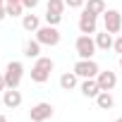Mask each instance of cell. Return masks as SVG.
Returning <instances> with one entry per match:
<instances>
[{
	"mask_svg": "<svg viewBox=\"0 0 122 122\" xmlns=\"http://www.w3.org/2000/svg\"><path fill=\"white\" fill-rule=\"evenodd\" d=\"M55 70V62L50 57H36V62H34V67H31V81H36V84H46L48 79H50V72Z\"/></svg>",
	"mask_w": 122,
	"mask_h": 122,
	"instance_id": "1",
	"label": "cell"
},
{
	"mask_svg": "<svg viewBox=\"0 0 122 122\" xmlns=\"http://www.w3.org/2000/svg\"><path fill=\"white\" fill-rule=\"evenodd\" d=\"M5 84H7V89H19V84H22V77H24V65L19 62V60H10L7 62V67H5Z\"/></svg>",
	"mask_w": 122,
	"mask_h": 122,
	"instance_id": "2",
	"label": "cell"
},
{
	"mask_svg": "<svg viewBox=\"0 0 122 122\" xmlns=\"http://www.w3.org/2000/svg\"><path fill=\"white\" fill-rule=\"evenodd\" d=\"M74 50H77V55L81 57V60H91L93 55H96V38H91L89 34H81L77 41H74Z\"/></svg>",
	"mask_w": 122,
	"mask_h": 122,
	"instance_id": "3",
	"label": "cell"
},
{
	"mask_svg": "<svg viewBox=\"0 0 122 122\" xmlns=\"http://www.w3.org/2000/svg\"><path fill=\"white\" fill-rule=\"evenodd\" d=\"M36 41H38L41 46H57V43H60V31H57V26L41 24V29L36 31Z\"/></svg>",
	"mask_w": 122,
	"mask_h": 122,
	"instance_id": "4",
	"label": "cell"
},
{
	"mask_svg": "<svg viewBox=\"0 0 122 122\" xmlns=\"http://www.w3.org/2000/svg\"><path fill=\"white\" fill-rule=\"evenodd\" d=\"M74 72H77V77H81V79H96L98 77V72H101V67L96 65V60L91 57V60H77V65H74Z\"/></svg>",
	"mask_w": 122,
	"mask_h": 122,
	"instance_id": "5",
	"label": "cell"
},
{
	"mask_svg": "<svg viewBox=\"0 0 122 122\" xmlns=\"http://www.w3.org/2000/svg\"><path fill=\"white\" fill-rule=\"evenodd\" d=\"M53 112H55V108L43 101V103H36V105L29 110V117H31V122H46V120L53 117Z\"/></svg>",
	"mask_w": 122,
	"mask_h": 122,
	"instance_id": "6",
	"label": "cell"
},
{
	"mask_svg": "<svg viewBox=\"0 0 122 122\" xmlns=\"http://www.w3.org/2000/svg\"><path fill=\"white\" fill-rule=\"evenodd\" d=\"M103 26L108 34H117L122 31V15L117 10H105L103 12Z\"/></svg>",
	"mask_w": 122,
	"mask_h": 122,
	"instance_id": "7",
	"label": "cell"
},
{
	"mask_svg": "<svg viewBox=\"0 0 122 122\" xmlns=\"http://www.w3.org/2000/svg\"><path fill=\"white\" fill-rule=\"evenodd\" d=\"M79 31L81 34H96L98 31V17L96 15H91L89 10H81V15H79Z\"/></svg>",
	"mask_w": 122,
	"mask_h": 122,
	"instance_id": "8",
	"label": "cell"
},
{
	"mask_svg": "<svg viewBox=\"0 0 122 122\" xmlns=\"http://www.w3.org/2000/svg\"><path fill=\"white\" fill-rule=\"evenodd\" d=\"M96 81H98L101 91H112V89L117 86V74H115V72H110V70H105V72H98Z\"/></svg>",
	"mask_w": 122,
	"mask_h": 122,
	"instance_id": "9",
	"label": "cell"
},
{
	"mask_svg": "<svg viewBox=\"0 0 122 122\" xmlns=\"http://www.w3.org/2000/svg\"><path fill=\"white\" fill-rule=\"evenodd\" d=\"M3 105L5 108H19L22 105V91H17V89H5L3 91Z\"/></svg>",
	"mask_w": 122,
	"mask_h": 122,
	"instance_id": "10",
	"label": "cell"
},
{
	"mask_svg": "<svg viewBox=\"0 0 122 122\" xmlns=\"http://www.w3.org/2000/svg\"><path fill=\"white\" fill-rule=\"evenodd\" d=\"M79 91H81L86 98H96V96L101 93V86H98L96 79H84V81L79 84Z\"/></svg>",
	"mask_w": 122,
	"mask_h": 122,
	"instance_id": "11",
	"label": "cell"
},
{
	"mask_svg": "<svg viewBox=\"0 0 122 122\" xmlns=\"http://www.w3.org/2000/svg\"><path fill=\"white\" fill-rule=\"evenodd\" d=\"M22 29L36 34V31L41 29V19H38V15H34V12H31V15H22Z\"/></svg>",
	"mask_w": 122,
	"mask_h": 122,
	"instance_id": "12",
	"label": "cell"
},
{
	"mask_svg": "<svg viewBox=\"0 0 122 122\" xmlns=\"http://www.w3.org/2000/svg\"><path fill=\"white\" fill-rule=\"evenodd\" d=\"M112 43H115V38H112V34H108V31H96V48L98 50H110L112 48Z\"/></svg>",
	"mask_w": 122,
	"mask_h": 122,
	"instance_id": "13",
	"label": "cell"
},
{
	"mask_svg": "<svg viewBox=\"0 0 122 122\" xmlns=\"http://www.w3.org/2000/svg\"><path fill=\"white\" fill-rule=\"evenodd\" d=\"M77 84H79L77 72H65L62 77H60V86H62V91H72V89H77Z\"/></svg>",
	"mask_w": 122,
	"mask_h": 122,
	"instance_id": "14",
	"label": "cell"
},
{
	"mask_svg": "<svg viewBox=\"0 0 122 122\" xmlns=\"http://www.w3.org/2000/svg\"><path fill=\"white\" fill-rule=\"evenodd\" d=\"M96 105H98L101 110H110V108L115 105V98H112V93H110V91H101V93L96 96Z\"/></svg>",
	"mask_w": 122,
	"mask_h": 122,
	"instance_id": "15",
	"label": "cell"
},
{
	"mask_svg": "<svg viewBox=\"0 0 122 122\" xmlns=\"http://www.w3.org/2000/svg\"><path fill=\"white\" fill-rule=\"evenodd\" d=\"M84 10H89L91 15H96V17H101L108 7H105V0H86L84 3Z\"/></svg>",
	"mask_w": 122,
	"mask_h": 122,
	"instance_id": "16",
	"label": "cell"
},
{
	"mask_svg": "<svg viewBox=\"0 0 122 122\" xmlns=\"http://www.w3.org/2000/svg\"><path fill=\"white\" fill-rule=\"evenodd\" d=\"M24 55H26V57H34V60L41 57V43H38L36 38H34V41H26V43H24Z\"/></svg>",
	"mask_w": 122,
	"mask_h": 122,
	"instance_id": "17",
	"label": "cell"
},
{
	"mask_svg": "<svg viewBox=\"0 0 122 122\" xmlns=\"http://www.w3.org/2000/svg\"><path fill=\"white\" fill-rule=\"evenodd\" d=\"M5 10H7V17H22L24 5L22 3H5Z\"/></svg>",
	"mask_w": 122,
	"mask_h": 122,
	"instance_id": "18",
	"label": "cell"
},
{
	"mask_svg": "<svg viewBox=\"0 0 122 122\" xmlns=\"http://www.w3.org/2000/svg\"><path fill=\"white\" fill-rule=\"evenodd\" d=\"M65 0H48V5H46V10L48 12H57V15H62L65 12Z\"/></svg>",
	"mask_w": 122,
	"mask_h": 122,
	"instance_id": "19",
	"label": "cell"
},
{
	"mask_svg": "<svg viewBox=\"0 0 122 122\" xmlns=\"http://www.w3.org/2000/svg\"><path fill=\"white\" fill-rule=\"evenodd\" d=\"M43 19H46V24H50V26H57L60 22H62V15H57V12H48V10H46Z\"/></svg>",
	"mask_w": 122,
	"mask_h": 122,
	"instance_id": "20",
	"label": "cell"
},
{
	"mask_svg": "<svg viewBox=\"0 0 122 122\" xmlns=\"http://www.w3.org/2000/svg\"><path fill=\"white\" fill-rule=\"evenodd\" d=\"M84 3H86V0H65V5H67V7H72V10L84 7Z\"/></svg>",
	"mask_w": 122,
	"mask_h": 122,
	"instance_id": "21",
	"label": "cell"
},
{
	"mask_svg": "<svg viewBox=\"0 0 122 122\" xmlns=\"http://www.w3.org/2000/svg\"><path fill=\"white\" fill-rule=\"evenodd\" d=\"M112 48H115V53H117V55H122V36H117V38H115Z\"/></svg>",
	"mask_w": 122,
	"mask_h": 122,
	"instance_id": "22",
	"label": "cell"
},
{
	"mask_svg": "<svg viewBox=\"0 0 122 122\" xmlns=\"http://www.w3.org/2000/svg\"><path fill=\"white\" fill-rule=\"evenodd\" d=\"M38 7V0H24V10H34Z\"/></svg>",
	"mask_w": 122,
	"mask_h": 122,
	"instance_id": "23",
	"label": "cell"
},
{
	"mask_svg": "<svg viewBox=\"0 0 122 122\" xmlns=\"http://www.w3.org/2000/svg\"><path fill=\"white\" fill-rule=\"evenodd\" d=\"M5 17H7V10H5V5H0V22H3Z\"/></svg>",
	"mask_w": 122,
	"mask_h": 122,
	"instance_id": "24",
	"label": "cell"
},
{
	"mask_svg": "<svg viewBox=\"0 0 122 122\" xmlns=\"http://www.w3.org/2000/svg\"><path fill=\"white\" fill-rule=\"evenodd\" d=\"M5 89H7V84H5V77L0 74V91H5Z\"/></svg>",
	"mask_w": 122,
	"mask_h": 122,
	"instance_id": "25",
	"label": "cell"
},
{
	"mask_svg": "<svg viewBox=\"0 0 122 122\" xmlns=\"http://www.w3.org/2000/svg\"><path fill=\"white\" fill-rule=\"evenodd\" d=\"M0 122H7V117H5V115H3V112H0Z\"/></svg>",
	"mask_w": 122,
	"mask_h": 122,
	"instance_id": "26",
	"label": "cell"
},
{
	"mask_svg": "<svg viewBox=\"0 0 122 122\" xmlns=\"http://www.w3.org/2000/svg\"><path fill=\"white\" fill-rule=\"evenodd\" d=\"M7 3H22V5H24V0H7Z\"/></svg>",
	"mask_w": 122,
	"mask_h": 122,
	"instance_id": "27",
	"label": "cell"
},
{
	"mask_svg": "<svg viewBox=\"0 0 122 122\" xmlns=\"http://www.w3.org/2000/svg\"><path fill=\"white\" fill-rule=\"evenodd\" d=\"M120 70H122V55H120Z\"/></svg>",
	"mask_w": 122,
	"mask_h": 122,
	"instance_id": "28",
	"label": "cell"
},
{
	"mask_svg": "<svg viewBox=\"0 0 122 122\" xmlns=\"http://www.w3.org/2000/svg\"><path fill=\"white\" fill-rule=\"evenodd\" d=\"M5 3H7V0H0V5H5Z\"/></svg>",
	"mask_w": 122,
	"mask_h": 122,
	"instance_id": "29",
	"label": "cell"
},
{
	"mask_svg": "<svg viewBox=\"0 0 122 122\" xmlns=\"http://www.w3.org/2000/svg\"><path fill=\"white\" fill-rule=\"evenodd\" d=\"M115 122H122V117H117V120H115Z\"/></svg>",
	"mask_w": 122,
	"mask_h": 122,
	"instance_id": "30",
	"label": "cell"
},
{
	"mask_svg": "<svg viewBox=\"0 0 122 122\" xmlns=\"http://www.w3.org/2000/svg\"><path fill=\"white\" fill-rule=\"evenodd\" d=\"M0 105H3V96H0Z\"/></svg>",
	"mask_w": 122,
	"mask_h": 122,
	"instance_id": "31",
	"label": "cell"
}]
</instances>
